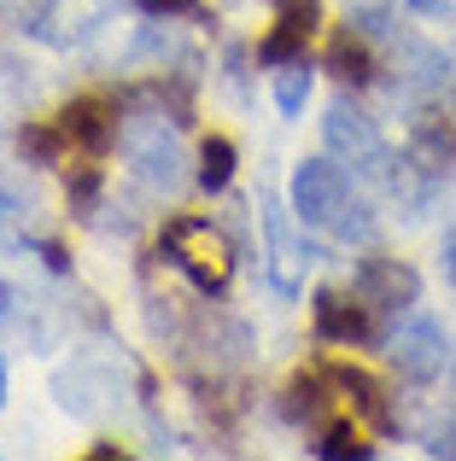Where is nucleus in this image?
Masks as SVG:
<instances>
[{"mask_svg": "<svg viewBox=\"0 0 456 461\" xmlns=\"http://www.w3.org/2000/svg\"><path fill=\"white\" fill-rule=\"evenodd\" d=\"M351 286L369 298V310H410L422 298V275L398 258H363L351 275Z\"/></svg>", "mask_w": 456, "mask_h": 461, "instance_id": "7", "label": "nucleus"}, {"mask_svg": "<svg viewBox=\"0 0 456 461\" xmlns=\"http://www.w3.org/2000/svg\"><path fill=\"white\" fill-rule=\"evenodd\" d=\"M263 246H269V286L281 298H298L305 269H310V246L293 234V216H287L275 199H263Z\"/></svg>", "mask_w": 456, "mask_h": 461, "instance_id": "6", "label": "nucleus"}, {"mask_svg": "<svg viewBox=\"0 0 456 461\" xmlns=\"http://www.w3.org/2000/svg\"><path fill=\"white\" fill-rule=\"evenodd\" d=\"M141 6H147V12H182L187 0H141Z\"/></svg>", "mask_w": 456, "mask_h": 461, "instance_id": "17", "label": "nucleus"}, {"mask_svg": "<svg viewBox=\"0 0 456 461\" xmlns=\"http://www.w3.org/2000/svg\"><path fill=\"white\" fill-rule=\"evenodd\" d=\"M164 258L211 298L228 293V281H234V246L211 216H170L164 222Z\"/></svg>", "mask_w": 456, "mask_h": 461, "instance_id": "2", "label": "nucleus"}, {"mask_svg": "<svg viewBox=\"0 0 456 461\" xmlns=\"http://www.w3.org/2000/svg\"><path fill=\"white\" fill-rule=\"evenodd\" d=\"M59 135H65V147L100 158L117 140V123L100 112V100H77V105H65V112H59Z\"/></svg>", "mask_w": 456, "mask_h": 461, "instance_id": "10", "label": "nucleus"}, {"mask_svg": "<svg viewBox=\"0 0 456 461\" xmlns=\"http://www.w3.org/2000/svg\"><path fill=\"white\" fill-rule=\"evenodd\" d=\"M316 333L333 339V345H363L369 333H375V321H369V298L351 286V298L345 293H322L316 298Z\"/></svg>", "mask_w": 456, "mask_h": 461, "instance_id": "9", "label": "nucleus"}, {"mask_svg": "<svg viewBox=\"0 0 456 461\" xmlns=\"http://www.w3.org/2000/svg\"><path fill=\"white\" fill-rule=\"evenodd\" d=\"M322 23V0H281V12H275V30L258 41V59L263 65H281V59H298L305 53V41L316 35Z\"/></svg>", "mask_w": 456, "mask_h": 461, "instance_id": "8", "label": "nucleus"}, {"mask_svg": "<svg viewBox=\"0 0 456 461\" xmlns=\"http://www.w3.org/2000/svg\"><path fill=\"white\" fill-rule=\"evenodd\" d=\"M328 70L340 82H369V30L363 23H345L340 35H333V47H328Z\"/></svg>", "mask_w": 456, "mask_h": 461, "instance_id": "11", "label": "nucleus"}, {"mask_svg": "<svg viewBox=\"0 0 456 461\" xmlns=\"http://www.w3.org/2000/svg\"><path fill=\"white\" fill-rule=\"evenodd\" d=\"M117 147H123L129 169H135L152 193H176V187H187V176H194V169H187V147H182V135H176V123H164V117H152V112L123 117Z\"/></svg>", "mask_w": 456, "mask_h": 461, "instance_id": "3", "label": "nucleus"}, {"mask_svg": "<svg viewBox=\"0 0 456 461\" xmlns=\"http://www.w3.org/2000/svg\"><path fill=\"white\" fill-rule=\"evenodd\" d=\"M194 181L205 193H228V181H234V147H228L223 135H211L205 147H199V169H194Z\"/></svg>", "mask_w": 456, "mask_h": 461, "instance_id": "13", "label": "nucleus"}, {"mask_svg": "<svg viewBox=\"0 0 456 461\" xmlns=\"http://www.w3.org/2000/svg\"><path fill=\"white\" fill-rule=\"evenodd\" d=\"M310 82H316V70H310V59L298 53V59H281L275 65V105H281V117H298L305 112V100H310Z\"/></svg>", "mask_w": 456, "mask_h": 461, "instance_id": "12", "label": "nucleus"}, {"mask_svg": "<svg viewBox=\"0 0 456 461\" xmlns=\"http://www.w3.org/2000/svg\"><path fill=\"white\" fill-rule=\"evenodd\" d=\"M322 140H328V152L340 158V164L369 169V176H375V164L387 158V140H380L375 117H369L363 105H351V100L328 105V117H322Z\"/></svg>", "mask_w": 456, "mask_h": 461, "instance_id": "5", "label": "nucleus"}, {"mask_svg": "<svg viewBox=\"0 0 456 461\" xmlns=\"http://www.w3.org/2000/svg\"><path fill=\"white\" fill-rule=\"evenodd\" d=\"M387 362L398 368V380H410V385L439 380V374L451 368V339H445V327H439L433 315H410V321H398L387 333Z\"/></svg>", "mask_w": 456, "mask_h": 461, "instance_id": "4", "label": "nucleus"}, {"mask_svg": "<svg viewBox=\"0 0 456 461\" xmlns=\"http://www.w3.org/2000/svg\"><path fill=\"white\" fill-rule=\"evenodd\" d=\"M415 6H422L427 18H445V12H456V0H415Z\"/></svg>", "mask_w": 456, "mask_h": 461, "instance_id": "16", "label": "nucleus"}, {"mask_svg": "<svg viewBox=\"0 0 456 461\" xmlns=\"http://www.w3.org/2000/svg\"><path fill=\"white\" fill-rule=\"evenodd\" d=\"M451 112H456V94H451ZM451 123H456V117H451Z\"/></svg>", "mask_w": 456, "mask_h": 461, "instance_id": "20", "label": "nucleus"}, {"mask_svg": "<svg viewBox=\"0 0 456 461\" xmlns=\"http://www.w3.org/2000/svg\"><path fill=\"white\" fill-rule=\"evenodd\" d=\"M445 374H451V385H456V357H451V368H445Z\"/></svg>", "mask_w": 456, "mask_h": 461, "instance_id": "19", "label": "nucleus"}, {"mask_svg": "<svg viewBox=\"0 0 456 461\" xmlns=\"http://www.w3.org/2000/svg\"><path fill=\"white\" fill-rule=\"evenodd\" d=\"M316 456H369V444H363V432H357V427H345V420H340V427H328V438L316 444Z\"/></svg>", "mask_w": 456, "mask_h": 461, "instance_id": "14", "label": "nucleus"}, {"mask_svg": "<svg viewBox=\"0 0 456 461\" xmlns=\"http://www.w3.org/2000/svg\"><path fill=\"white\" fill-rule=\"evenodd\" d=\"M287 204H293V216L305 228H316V234H328V240H345V246L375 240V204L351 187V176H345V164L333 152L305 158V164L293 169Z\"/></svg>", "mask_w": 456, "mask_h": 461, "instance_id": "1", "label": "nucleus"}, {"mask_svg": "<svg viewBox=\"0 0 456 461\" xmlns=\"http://www.w3.org/2000/svg\"><path fill=\"white\" fill-rule=\"evenodd\" d=\"M0 403H6V362H0Z\"/></svg>", "mask_w": 456, "mask_h": 461, "instance_id": "18", "label": "nucleus"}, {"mask_svg": "<svg viewBox=\"0 0 456 461\" xmlns=\"http://www.w3.org/2000/svg\"><path fill=\"white\" fill-rule=\"evenodd\" d=\"M47 6H53V0H0V12H6V18H18V23H35Z\"/></svg>", "mask_w": 456, "mask_h": 461, "instance_id": "15", "label": "nucleus"}]
</instances>
